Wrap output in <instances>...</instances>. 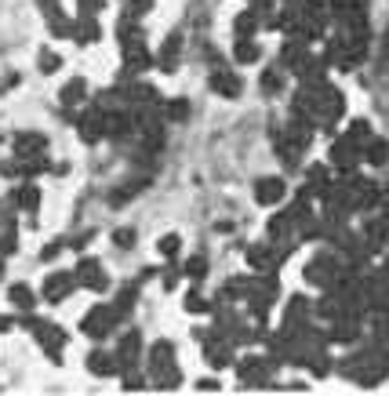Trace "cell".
Here are the masks:
<instances>
[{
	"label": "cell",
	"instance_id": "1",
	"mask_svg": "<svg viewBox=\"0 0 389 396\" xmlns=\"http://www.w3.org/2000/svg\"><path fill=\"white\" fill-rule=\"evenodd\" d=\"M26 327L37 335V342L48 349V357H55V360H58V349L66 345V335H62L58 327H51V324H44V320H37V317H26Z\"/></svg>",
	"mask_w": 389,
	"mask_h": 396
},
{
	"label": "cell",
	"instance_id": "2",
	"mask_svg": "<svg viewBox=\"0 0 389 396\" xmlns=\"http://www.w3.org/2000/svg\"><path fill=\"white\" fill-rule=\"evenodd\" d=\"M113 320H117V312L110 305H95V309H88V317H84V335H91V338L110 335Z\"/></svg>",
	"mask_w": 389,
	"mask_h": 396
},
{
	"label": "cell",
	"instance_id": "3",
	"mask_svg": "<svg viewBox=\"0 0 389 396\" xmlns=\"http://www.w3.org/2000/svg\"><path fill=\"white\" fill-rule=\"evenodd\" d=\"M139 349H142V338H139V331H127L120 349H117V367L124 374H132V367L139 364Z\"/></svg>",
	"mask_w": 389,
	"mask_h": 396
},
{
	"label": "cell",
	"instance_id": "4",
	"mask_svg": "<svg viewBox=\"0 0 389 396\" xmlns=\"http://www.w3.org/2000/svg\"><path fill=\"white\" fill-rule=\"evenodd\" d=\"M37 4H40V11H44V18H48V26H51L55 37H73V22L62 15L58 0H37Z\"/></svg>",
	"mask_w": 389,
	"mask_h": 396
},
{
	"label": "cell",
	"instance_id": "5",
	"mask_svg": "<svg viewBox=\"0 0 389 396\" xmlns=\"http://www.w3.org/2000/svg\"><path fill=\"white\" fill-rule=\"evenodd\" d=\"M284 193H288L284 178H258L255 182V200L258 204H276V200H284Z\"/></svg>",
	"mask_w": 389,
	"mask_h": 396
},
{
	"label": "cell",
	"instance_id": "6",
	"mask_svg": "<svg viewBox=\"0 0 389 396\" xmlns=\"http://www.w3.org/2000/svg\"><path fill=\"white\" fill-rule=\"evenodd\" d=\"M211 91L222 95V98H236V95H241V80H236V73L215 70V73H211Z\"/></svg>",
	"mask_w": 389,
	"mask_h": 396
},
{
	"label": "cell",
	"instance_id": "7",
	"mask_svg": "<svg viewBox=\"0 0 389 396\" xmlns=\"http://www.w3.org/2000/svg\"><path fill=\"white\" fill-rule=\"evenodd\" d=\"M73 291V277L70 273H51L48 280H44V298L48 302H62Z\"/></svg>",
	"mask_w": 389,
	"mask_h": 396
},
{
	"label": "cell",
	"instance_id": "8",
	"mask_svg": "<svg viewBox=\"0 0 389 396\" xmlns=\"http://www.w3.org/2000/svg\"><path fill=\"white\" fill-rule=\"evenodd\" d=\"M77 280H80L84 287H91V291H102V287H106L102 265H98L95 258H84V262H80V269H77Z\"/></svg>",
	"mask_w": 389,
	"mask_h": 396
},
{
	"label": "cell",
	"instance_id": "9",
	"mask_svg": "<svg viewBox=\"0 0 389 396\" xmlns=\"http://www.w3.org/2000/svg\"><path fill=\"white\" fill-rule=\"evenodd\" d=\"M44 135H37V131H23V135H15V153L18 157H40L44 153Z\"/></svg>",
	"mask_w": 389,
	"mask_h": 396
},
{
	"label": "cell",
	"instance_id": "10",
	"mask_svg": "<svg viewBox=\"0 0 389 396\" xmlns=\"http://www.w3.org/2000/svg\"><path fill=\"white\" fill-rule=\"evenodd\" d=\"M80 135H84V142H98L102 135H106V113H88L80 120Z\"/></svg>",
	"mask_w": 389,
	"mask_h": 396
},
{
	"label": "cell",
	"instance_id": "11",
	"mask_svg": "<svg viewBox=\"0 0 389 396\" xmlns=\"http://www.w3.org/2000/svg\"><path fill=\"white\" fill-rule=\"evenodd\" d=\"M88 371H91V374H113V371H120V367H117V357H113V352L95 349L91 357H88Z\"/></svg>",
	"mask_w": 389,
	"mask_h": 396
},
{
	"label": "cell",
	"instance_id": "12",
	"mask_svg": "<svg viewBox=\"0 0 389 396\" xmlns=\"http://www.w3.org/2000/svg\"><path fill=\"white\" fill-rule=\"evenodd\" d=\"M179 48H182V37L179 33H171L167 40H164V48H160V70H175L179 66Z\"/></svg>",
	"mask_w": 389,
	"mask_h": 396
},
{
	"label": "cell",
	"instance_id": "13",
	"mask_svg": "<svg viewBox=\"0 0 389 396\" xmlns=\"http://www.w3.org/2000/svg\"><path fill=\"white\" fill-rule=\"evenodd\" d=\"M357 153H353V145H350V138H345V142H335L331 145V164H338V168H345V171H353L357 168Z\"/></svg>",
	"mask_w": 389,
	"mask_h": 396
},
{
	"label": "cell",
	"instance_id": "14",
	"mask_svg": "<svg viewBox=\"0 0 389 396\" xmlns=\"http://www.w3.org/2000/svg\"><path fill=\"white\" fill-rule=\"evenodd\" d=\"M124 58H127V70H146V66H149V51H146L142 40L124 44Z\"/></svg>",
	"mask_w": 389,
	"mask_h": 396
},
{
	"label": "cell",
	"instance_id": "15",
	"mask_svg": "<svg viewBox=\"0 0 389 396\" xmlns=\"http://www.w3.org/2000/svg\"><path fill=\"white\" fill-rule=\"evenodd\" d=\"M364 160H371L375 168H382V164H389V142L385 138H375L364 145Z\"/></svg>",
	"mask_w": 389,
	"mask_h": 396
},
{
	"label": "cell",
	"instance_id": "16",
	"mask_svg": "<svg viewBox=\"0 0 389 396\" xmlns=\"http://www.w3.org/2000/svg\"><path fill=\"white\" fill-rule=\"evenodd\" d=\"M73 33L84 40V44H95V40H98V22H95V15H80L77 26H73Z\"/></svg>",
	"mask_w": 389,
	"mask_h": 396
},
{
	"label": "cell",
	"instance_id": "17",
	"mask_svg": "<svg viewBox=\"0 0 389 396\" xmlns=\"http://www.w3.org/2000/svg\"><path fill=\"white\" fill-rule=\"evenodd\" d=\"M15 204L18 207H23V211H37V207H40V190H37V185H23V190H18L15 193Z\"/></svg>",
	"mask_w": 389,
	"mask_h": 396
},
{
	"label": "cell",
	"instance_id": "18",
	"mask_svg": "<svg viewBox=\"0 0 389 396\" xmlns=\"http://www.w3.org/2000/svg\"><path fill=\"white\" fill-rule=\"evenodd\" d=\"M233 55H236V62H258V55H262V48H258L255 40L241 37V40H236V48H233Z\"/></svg>",
	"mask_w": 389,
	"mask_h": 396
},
{
	"label": "cell",
	"instance_id": "19",
	"mask_svg": "<svg viewBox=\"0 0 389 396\" xmlns=\"http://www.w3.org/2000/svg\"><path fill=\"white\" fill-rule=\"evenodd\" d=\"M84 95H88V84H84V80L77 77V80H70V84L62 88V106H77Z\"/></svg>",
	"mask_w": 389,
	"mask_h": 396
},
{
	"label": "cell",
	"instance_id": "20",
	"mask_svg": "<svg viewBox=\"0 0 389 396\" xmlns=\"http://www.w3.org/2000/svg\"><path fill=\"white\" fill-rule=\"evenodd\" d=\"M11 302H15L18 309H23V312H30V309L37 305V298H33V291H30L26 284H15V287H11Z\"/></svg>",
	"mask_w": 389,
	"mask_h": 396
},
{
	"label": "cell",
	"instance_id": "21",
	"mask_svg": "<svg viewBox=\"0 0 389 396\" xmlns=\"http://www.w3.org/2000/svg\"><path fill=\"white\" fill-rule=\"evenodd\" d=\"M241 378H244L248 385H251V382H262V378H266V364H262V360H244V364H241Z\"/></svg>",
	"mask_w": 389,
	"mask_h": 396
},
{
	"label": "cell",
	"instance_id": "22",
	"mask_svg": "<svg viewBox=\"0 0 389 396\" xmlns=\"http://www.w3.org/2000/svg\"><path fill=\"white\" fill-rule=\"evenodd\" d=\"M233 29H236V37H251V33L258 29V15H255V8H251V11H244V15H236Z\"/></svg>",
	"mask_w": 389,
	"mask_h": 396
},
{
	"label": "cell",
	"instance_id": "23",
	"mask_svg": "<svg viewBox=\"0 0 389 396\" xmlns=\"http://www.w3.org/2000/svg\"><path fill=\"white\" fill-rule=\"evenodd\" d=\"M160 113H164V120H175V124H179V120H186V117H189V102L175 98V102H167V106H164Z\"/></svg>",
	"mask_w": 389,
	"mask_h": 396
},
{
	"label": "cell",
	"instance_id": "24",
	"mask_svg": "<svg viewBox=\"0 0 389 396\" xmlns=\"http://www.w3.org/2000/svg\"><path fill=\"white\" fill-rule=\"evenodd\" d=\"M15 229V211L8 204H0V233H11Z\"/></svg>",
	"mask_w": 389,
	"mask_h": 396
},
{
	"label": "cell",
	"instance_id": "25",
	"mask_svg": "<svg viewBox=\"0 0 389 396\" xmlns=\"http://www.w3.org/2000/svg\"><path fill=\"white\" fill-rule=\"evenodd\" d=\"M62 66V58L58 55H51V51H40V70H44V73H55Z\"/></svg>",
	"mask_w": 389,
	"mask_h": 396
},
{
	"label": "cell",
	"instance_id": "26",
	"mask_svg": "<svg viewBox=\"0 0 389 396\" xmlns=\"http://www.w3.org/2000/svg\"><path fill=\"white\" fill-rule=\"evenodd\" d=\"M157 247H160V255H167V258H171V255H179V237H175V233H167Z\"/></svg>",
	"mask_w": 389,
	"mask_h": 396
},
{
	"label": "cell",
	"instance_id": "27",
	"mask_svg": "<svg viewBox=\"0 0 389 396\" xmlns=\"http://www.w3.org/2000/svg\"><path fill=\"white\" fill-rule=\"evenodd\" d=\"M262 88H266V95H276V91H280V73L269 70V73L262 77Z\"/></svg>",
	"mask_w": 389,
	"mask_h": 396
},
{
	"label": "cell",
	"instance_id": "28",
	"mask_svg": "<svg viewBox=\"0 0 389 396\" xmlns=\"http://www.w3.org/2000/svg\"><path fill=\"white\" fill-rule=\"evenodd\" d=\"M186 273H189V277H204V273H208V262H204V258H193V262L186 265Z\"/></svg>",
	"mask_w": 389,
	"mask_h": 396
},
{
	"label": "cell",
	"instance_id": "29",
	"mask_svg": "<svg viewBox=\"0 0 389 396\" xmlns=\"http://www.w3.org/2000/svg\"><path fill=\"white\" fill-rule=\"evenodd\" d=\"M211 364H229V345H215L211 349Z\"/></svg>",
	"mask_w": 389,
	"mask_h": 396
},
{
	"label": "cell",
	"instance_id": "30",
	"mask_svg": "<svg viewBox=\"0 0 389 396\" xmlns=\"http://www.w3.org/2000/svg\"><path fill=\"white\" fill-rule=\"evenodd\" d=\"M102 11V0H80V15H98Z\"/></svg>",
	"mask_w": 389,
	"mask_h": 396
},
{
	"label": "cell",
	"instance_id": "31",
	"mask_svg": "<svg viewBox=\"0 0 389 396\" xmlns=\"http://www.w3.org/2000/svg\"><path fill=\"white\" fill-rule=\"evenodd\" d=\"M186 309H189V312H200V309H208V302L193 295V298H186Z\"/></svg>",
	"mask_w": 389,
	"mask_h": 396
},
{
	"label": "cell",
	"instance_id": "32",
	"mask_svg": "<svg viewBox=\"0 0 389 396\" xmlns=\"http://www.w3.org/2000/svg\"><path fill=\"white\" fill-rule=\"evenodd\" d=\"M367 135V124H353V128H350V142L353 138H364Z\"/></svg>",
	"mask_w": 389,
	"mask_h": 396
},
{
	"label": "cell",
	"instance_id": "33",
	"mask_svg": "<svg viewBox=\"0 0 389 396\" xmlns=\"http://www.w3.org/2000/svg\"><path fill=\"white\" fill-rule=\"evenodd\" d=\"M117 244H120V247L132 244V229H120V233H117Z\"/></svg>",
	"mask_w": 389,
	"mask_h": 396
},
{
	"label": "cell",
	"instance_id": "34",
	"mask_svg": "<svg viewBox=\"0 0 389 396\" xmlns=\"http://www.w3.org/2000/svg\"><path fill=\"white\" fill-rule=\"evenodd\" d=\"M11 324H15V320H8V317H0V331H11Z\"/></svg>",
	"mask_w": 389,
	"mask_h": 396
}]
</instances>
